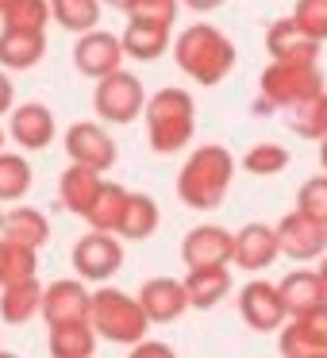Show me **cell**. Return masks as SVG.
<instances>
[{"label": "cell", "instance_id": "1", "mask_svg": "<svg viewBox=\"0 0 327 358\" xmlns=\"http://www.w3.org/2000/svg\"><path fill=\"white\" fill-rule=\"evenodd\" d=\"M173 62L181 73L196 81V85H219L227 73L235 70L239 55H235V43L227 39L219 27L212 24H189L185 31L173 39Z\"/></svg>", "mask_w": 327, "mask_h": 358}, {"label": "cell", "instance_id": "2", "mask_svg": "<svg viewBox=\"0 0 327 358\" xmlns=\"http://www.w3.org/2000/svg\"><path fill=\"white\" fill-rule=\"evenodd\" d=\"M231 178H235V158L227 147L219 143H204L189 155V162L181 166L177 173V196L185 208H196V212H212L224 204L227 189H231Z\"/></svg>", "mask_w": 327, "mask_h": 358}, {"label": "cell", "instance_id": "3", "mask_svg": "<svg viewBox=\"0 0 327 358\" xmlns=\"http://www.w3.org/2000/svg\"><path fill=\"white\" fill-rule=\"evenodd\" d=\"M324 89H327V78L319 70V62H281V58H270V66L258 78L254 116H270L277 108H293V104L324 93Z\"/></svg>", "mask_w": 327, "mask_h": 358}, {"label": "cell", "instance_id": "4", "mask_svg": "<svg viewBox=\"0 0 327 358\" xmlns=\"http://www.w3.org/2000/svg\"><path fill=\"white\" fill-rule=\"evenodd\" d=\"M143 116H147V139H150L154 155H177V150H185L196 131V104L177 85L158 89L147 101Z\"/></svg>", "mask_w": 327, "mask_h": 358}, {"label": "cell", "instance_id": "5", "mask_svg": "<svg viewBox=\"0 0 327 358\" xmlns=\"http://www.w3.org/2000/svg\"><path fill=\"white\" fill-rule=\"evenodd\" d=\"M89 320H93L101 339L119 343V347L143 343L147 339V327H150V316L143 308V301L139 296H127L124 289H96Z\"/></svg>", "mask_w": 327, "mask_h": 358}, {"label": "cell", "instance_id": "6", "mask_svg": "<svg viewBox=\"0 0 327 358\" xmlns=\"http://www.w3.org/2000/svg\"><path fill=\"white\" fill-rule=\"evenodd\" d=\"M147 101L150 96L143 93V81L127 70H116L108 78H101L96 81V93H93L96 116L104 124H135L147 112Z\"/></svg>", "mask_w": 327, "mask_h": 358}, {"label": "cell", "instance_id": "7", "mask_svg": "<svg viewBox=\"0 0 327 358\" xmlns=\"http://www.w3.org/2000/svg\"><path fill=\"white\" fill-rule=\"evenodd\" d=\"M73 270L85 281H108L124 266V247L112 231H89L73 243Z\"/></svg>", "mask_w": 327, "mask_h": 358}, {"label": "cell", "instance_id": "8", "mask_svg": "<svg viewBox=\"0 0 327 358\" xmlns=\"http://www.w3.org/2000/svg\"><path fill=\"white\" fill-rule=\"evenodd\" d=\"M277 243H281V255L293 258V262L324 258L327 255V224H319V220L304 216L300 208H293L277 224Z\"/></svg>", "mask_w": 327, "mask_h": 358}, {"label": "cell", "instance_id": "9", "mask_svg": "<svg viewBox=\"0 0 327 358\" xmlns=\"http://www.w3.org/2000/svg\"><path fill=\"white\" fill-rule=\"evenodd\" d=\"M124 39L112 31H85L73 47V66H78L85 78H108V73L124 70Z\"/></svg>", "mask_w": 327, "mask_h": 358}, {"label": "cell", "instance_id": "10", "mask_svg": "<svg viewBox=\"0 0 327 358\" xmlns=\"http://www.w3.org/2000/svg\"><path fill=\"white\" fill-rule=\"evenodd\" d=\"M66 155H70V162L78 166H89V170H112L116 166V139H112L108 131H104L101 124H89V120H81V124H73L70 131H66Z\"/></svg>", "mask_w": 327, "mask_h": 358}, {"label": "cell", "instance_id": "11", "mask_svg": "<svg viewBox=\"0 0 327 358\" xmlns=\"http://www.w3.org/2000/svg\"><path fill=\"white\" fill-rule=\"evenodd\" d=\"M239 316L247 320L250 331H277L281 320L289 316L281 289L270 285V281H247L239 289Z\"/></svg>", "mask_w": 327, "mask_h": 358}, {"label": "cell", "instance_id": "12", "mask_svg": "<svg viewBox=\"0 0 327 358\" xmlns=\"http://www.w3.org/2000/svg\"><path fill=\"white\" fill-rule=\"evenodd\" d=\"M181 258L185 266H231L235 258V235L219 224H201L181 239Z\"/></svg>", "mask_w": 327, "mask_h": 358}, {"label": "cell", "instance_id": "13", "mask_svg": "<svg viewBox=\"0 0 327 358\" xmlns=\"http://www.w3.org/2000/svg\"><path fill=\"white\" fill-rule=\"evenodd\" d=\"M89 312H93V293L85 289V278L50 281L47 293H43V320H47L50 327L73 324V320H89Z\"/></svg>", "mask_w": 327, "mask_h": 358}, {"label": "cell", "instance_id": "14", "mask_svg": "<svg viewBox=\"0 0 327 358\" xmlns=\"http://www.w3.org/2000/svg\"><path fill=\"white\" fill-rule=\"evenodd\" d=\"M266 50L270 58H281V62H319V39H312L296 16H281L266 27Z\"/></svg>", "mask_w": 327, "mask_h": 358}, {"label": "cell", "instance_id": "15", "mask_svg": "<svg viewBox=\"0 0 327 358\" xmlns=\"http://www.w3.org/2000/svg\"><path fill=\"white\" fill-rule=\"evenodd\" d=\"M281 255V243H277V227L270 224H247L235 231V258L231 262L247 273L258 270H270Z\"/></svg>", "mask_w": 327, "mask_h": 358}, {"label": "cell", "instance_id": "16", "mask_svg": "<svg viewBox=\"0 0 327 358\" xmlns=\"http://www.w3.org/2000/svg\"><path fill=\"white\" fill-rule=\"evenodd\" d=\"M139 301H143V308H147L150 324H173V320H181L185 308H189L185 281H177V278H150V281H143Z\"/></svg>", "mask_w": 327, "mask_h": 358}, {"label": "cell", "instance_id": "17", "mask_svg": "<svg viewBox=\"0 0 327 358\" xmlns=\"http://www.w3.org/2000/svg\"><path fill=\"white\" fill-rule=\"evenodd\" d=\"M101 189H104L101 170L70 162V170L58 181V201H62V208L73 212V216H89V208H93V201L101 196Z\"/></svg>", "mask_w": 327, "mask_h": 358}, {"label": "cell", "instance_id": "18", "mask_svg": "<svg viewBox=\"0 0 327 358\" xmlns=\"http://www.w3.org/2000/svg\"><path fill=\"white\" fill-rule=\"evenodd\" d=\"M47 55V35L20 31V27H0V70H31Z\"/></svg>", "mask_w": 327, "mask_h": 358}, {"label": "cell", "instance_id": "19", "mask_svg": "<svg viewBox=\"0 0 327 358\" xmlns=\"http://www.w3.org/2000/svg\"><path fill=\"white\" fill-rule=\"evenodd\" d=\"M12 139L24 150H43L50 139H54V116H50L47 104H20L12 108V124H8Z\"/></svg>", "mask_w": 327, "mask_h": 358}, {"label": "cell", "instance_id": "20", "mask_svg": "<svg viewBox=\"0 0 327 358\" xmlns=\"http://www.w3.org/2000/svg\"><path fill=\"white\" fill-rule=\"evenodd\" d=\"M185 293H189V308H216L227 293H231V270L227 266H193L185 273Z\"/></svg>", "mask_w": 327, "mask_h": 358}, {"label": "cell", "instance_id": "21", "mask_svg": "<svg viewBox=\"0 0 327 358\" xmlns=\"http://www.w3.org/2000/svg\"><path fill=\"white\" fill-rule=\"evenodd\" d=\"M119 39H124L127 58H135V62H154V58H162L173 47L170 24H150V20H127Z\"/></svg>", "mask_w": 327, "mask_h": 358}, {"label": "cell", "instance_id": "22", "mask_svg": "<svg viewBox=\"0 0 327 358\" xmlns=\"http://www.w3.org/2000/svg\"><path fill=\"white\" fill-rule=\"evenodd\" d=\"M281 301H285V312L289 316H304V312H312L316 304L327 301V285L324 278H319V270H293L281 278Z\"/></svg>", "mask_w": 327, "mask_h": 358}, {"label": "cell", "instance_id": "23", "mask_svg": "<svg viewBox=\"0 0 327 358\" xmlns=\"http://www.w3.org/2000/svg\"><path fill=\"white\" fill-rule=\"evenodd\" d=\"M43 293H47V289L35 278L4 285V293H0V316H4V324L20 327V324H27V320H35L43 312Z\"/></svg>", "mask_w": 327, "mask_h": 358}, {"label": "cell", "instance_id": "24", "mask_svg": "<svg viewBox=\"0 0 327 358\" xmlns=\"http://www.w3.org/2000/svg\"><path fill=\"white\" fill-rule=\"evenodd\" d=\"M96 327L93 320H73V324L50 327V358H93Z\"/></svg>", "mask_w": 327, "mask_h": 358}, {"label": "cell", "instance_id": "25", "mask_svg": "<svg viewBox=\"0 0 327 358\" xmlns=\"http://www.w3.org/2000/svg\"><path fill=\"white\" fill-rule=\"evenodd\" d=\"M0 235H8L12 243H24V247L39 250L43 243L50 239V224L39 208H27V204H16V208L4 212V227Z\"/></svg>", "mask_w": 327, "mask_h": 358}, {"label": "cell", "instance_id": "26", "mask_svg": "<svg viewBox=\"0 0 327 358\" xmlns=\"http://www.w3.org/2000/svg\"><path fill=\"white\" fill-rule=\"evenodd\" d=\"M127 189L124 185H116V181H104V189H101V196L93 201V208H89V227L93 231H112V235H119V224H124V212H127Z\"/></svg>", "mask_w": 327, "mask_h": 358}, {"label": "cell", "instance_id": "27", "mask_svg": "<svg viewBox=\"0 0 327 358\" xmlns=\"http://www.w3.org/2000/svg\"><path fill=\"white\" fill-rule=\"evenodd\" d=\"M158 224H162V212H158L154 196L147 193H131L127 196V212H124V224H119V235L124 239H150V235L158 231Z\"/></svg>", "mask_w": 327, "mask_h": 358}, {"label": "cell", "instance_id": "28", "mask_svg": "<svg viewBox=\"0 0 327 358\" xmlns=\"http://www.w3.org/2000/svg\"><path fill=\"white\" fill-rule=\"evenodd\" d=\"M285 120L300 139H327V89L285 108Z\"/></svg>", "mask_w": 327, "mask_h": 358}, {"label": "cell", "instance_id": "29", "mask_svg": "<svg viewBox=\"0 0 327 358\" xmlns=\"http://www.w3.org/2000/svg\"><path fill=\"white\" fill-rule=\"evenodd\" d=\"M50 12H54V24L73 35L96 31L101 24V0H50Z\"/></svg>", "mask_w": 327, "mask_h": 358}, {"label": "cell", "instance_id": "30", "mask_svg": "<svg viewBox=\"0 0 327 358\" xmlns=\"http://www.w3.org/2000/svg\"><path fill=\"white\" fill-rule=\"evenodd\" d=\"M35 270H39L35 250L24 247V243H12L8 235H0V289L12 285V281L35 278Z\"/></svg>", "mask_w": 327, "mask_h": 358}, {"label": "cell", "instance_id": "31", "mask_svg": "<svg viewBox=\"0 0 327 358\" xmlns=\"http://www.w3.org/2000/svg\"><path fill=\"white\" fill-rule=\"evenodd\" d=\"M31 193V166L27 158L0 150V201H24Z\"/></svg>", "mask_w": 327, "mask_h": 358}, {"label": "cell", "instance_id": "32", "mask_svg": "<svg viewBox=\"0 0 327 358\" xmlns=\"http://www.w3.org/2000/svg\"><path fill=\"white\" fill-rule=\"evenodd\" d=\"M54 20L50 12V0H16L4 16L0 27H20V31H47V24Z\"/></svg>", "mask_w": 327, "mask_h": 358}, {"label": "cell", "instance_id": "33", "mask_svg": "<svg viewBox=\"0 0 327 358\" xmlns=\"http://www.w3.org/2000/svg\"><path fill=\"white\" fill-rule=\"evenodd\" d=\"M289 166V150L281 143H258L242 155V170L254 173V178H273Z\"/></svg>", "mask_w": 327, "mask_h": 358}, {"label": "cell", "instance_id": "34", "mask_svg": "<svg viewBox=\"0 0 327 358\" xmlns=\"http://www.w3.org/2000/svg\"><path fill=\"white\" fill-rule=\"evenodd\" d=\"M296 208L304 212V216L319 220V224H327V173H319V178H308L300 189H296Z\"/></svg>", "mask_w": 327, "mask_h": 358}, {"label": "cell", "instance_id": "35", "mask_svg": "<svg viewBox=\"0 0 327 358\" xmlns=\"http://www.w3.org/2000/svg\"><path fill=\"white\" fill-rule=\"evenodd\" d=\"M293 16H296V24H300L312 39L327 43V0H296Z\"/></svg>", "mask_w": 327, "mask_h": 358}, {"label": "cell", "instance_id": "36", "mask_svg": "<svg viewBox=\"0 0 327 358\" xmlns=\"http://www.w3.org/2000/svg\"><path fill=\"white\" fill-rule=\"evenodd\" d=\"M181 0H131L127 4V16L131 20H150V24H170L177 20Z\"/></svg>", "mask_w": 327, "mask_h": 358}, {"label": "cell", "instance_id": "37", "mask_svg": "<svg viewBox=\"0 0 327 358\" xmlns=\"http://www.w3.org/2000/svg\"><path fill=\"white\" fill-rule=\"evenodd\" d=\"M316 350L319 347L308 339V335H304V327L296 324V320L281 327V358H312Z\"/></svg>", "mask_w": 327, "mask_h": 358}, {"label": "cell", "instance_id": "38", "mask_svg": "<svg viewBox=\"0 0 327 358\" xmlns=\"http://www.w3.org/2000/svg\"><path fill=\"white\" fill-rule=\"evenodd\" d=\"M293 320L304 327V335H308L319 350H327V301L316 304L312 312H304V316H293Z\"/></svg>", "mask_w": 327, "mask_h": 358}, {"label": "cell", "instance_id": "39", "mask_svg": "<svg viewBox=\"0 0 327 358\" xmlns=\"http://www.w3.org/2000/svg\"><path fill=\"white\" fill-rule=\"evenodd\" d=\"M127 358H177V355H173L170 343L143 339V343H135V347H131V355H127Z\"/></svg>", "mask_w": 327, "mask_h": 358}, {"label": "cell", "instance_id": "40", "mask_svg": "<svg viewBox=\"0 0 327 358\" xmlns=\"http://www.w3.org/2000/svg\"><path fill=\"white\" fill-rule=\"evenodd\" d=\"M12 101H16V93H12V81L4 78V70H0V116H4V112H12Z\"/></svg>", "mask_w": 327, "mask_h": 358}, {"label": "cell", "instance_id": "41", "mask_svg": "<svg viewBox=\"0 0 327 358\" xmlns=\"http://www.w3.org/2000/svg\"><path fill=\"white\" fill-rule=\"evenodd\" d=\"M185 8H193V12H216L219 4H227V0H181Z\"/></svg>", "mask_w": 327, "mask_h": 358}, {"label": "cell", "instance_id": "42", "mask_svg": "<svg viewBox=\"0 0 327 358\" xmlns=\"http://www.w3.org/2000/svg\"><path fill=\"white\" fill-rule=\"evenodd\" d=\"M319 166H324V173H327V139H319Z\"/></svg>", "mask_w": 327, "mask_h": 358}, {"label": "cell", "instance_id": "43", "mask_svg": "<svg viewBox=\"0 0 327 358\" xmlns=\"http://www.w3.org/2000/svg\"><path fill=\"white\" fill-rule=\"evenodd\" d=\"M101 4H112V8H119V12H127V4H131V0H101Z\"/></svg>", "mask_w": 327, "mask_h": 358}, {"label": "cell", "instance_id": "44", "mask_svg": "<svg viewBox=\"0 0 327 358\" xmlns=\"http://www.w3.org/2000/svg\"><path fill=\"white\" fill-rule=\"evenodd\" d=\"M319 278H324V285H327V255L319 258Z\"/></svg>", "mask_w": 327, "mask_h": 358}, {"label": "cell", "instance_id": "45", "mask_svg": "<svg viewBox=\"0 0 327 358\" xmlns=\"http://www.w3.org/2000/svg\"><path fill=\"white\" fill-rule=\"evenodd\" d=\"M12 4H16V0H0V16H4V12L12 8Z\"/></svg>", "mask_w": 327, "mask_h": 358}, {"label": "cell", "instance_id": "46", "mask_svg": "<svg viewBox=\"0 0 327 358\" xmlns=\"http://www.w3.org/2000/svg\"><path fill=\"white\" fill-rule=\"evenodd\" d=\"M312 358H327V350H316V355H312Z\"/></svg>", "mask_w": 327, "mask_h": 358}, {"label": "cell", "instance_id": "47", "mask_svg": "<svg viewBox=\"0 0 327 358\" xmlns=\"http://www.w3.org/2000/svg\"><path fill=\"white\" fill-rule=\"evenodd\" d=\"M0 358H16V355H8V350H0Z\"/></svg>", "mask_w": 327, "mask_h": 358}, {"label": "cell", "instance_id": "48", "mask_svg": "<svg viewBox=\"0 0 327 358\" xmlns=\"http://www.w3.org/2000/svg\"><path fill=\"white\" fill-rule=\"evenodd\" d=\"M0 227H4V208H0Z\"/></svg>", "mask_w": 327, "mask_h": 358}, {"label": "cell", "instance_id": "49", "mask_svg": "<svg viewBox=\"0 0 327 358\" xmlns=\"http://www.w3.org/2000/svg\"><path fill=\"white\" fill-rule=\"evenodd\" d=\"M0 150H4V131H0Z\"/></svg>", "mask_w": 327, "mask_h": 358}]
</instances>
